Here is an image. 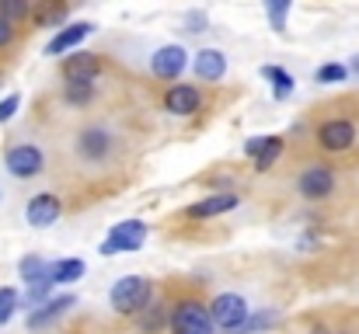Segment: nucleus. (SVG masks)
Listing matches in <instances>:
<instances>
[{
  "mask_svg": "<svg viewBox=\"0 0 359 334\" xmlns=\"http://www.w3.org/2000/svg\"><path fill=\"white\" fill-rule=\"evenodd\" d=\"M283 150H286V139H283V136H269V139H265V146H262V150L255 153V160H251V164H255V171H258V174H265L269 167H276V164H279V157H283Z\"/></svg>",
  "mask_w": 359,
  "mask_h": 334,
  "instance_id": "20",
  "label": "nucleus"
},
{
  "mask_svg": "<svg viewBox=\"0 0 359 334\" xmlns=\"http://www.w3.org/2000/svg\"><path fill=\"white\" fill-rule=\"evenodd\" d=\"M262 77L272 84V91H276V98H279V102H283V98H290V95H293V88H297V81H293L283 67H272V63H265V67H262Z\"/></svg>",
  "mask_w": 359,
  "mask_h": 334,
  "instance_id": "22",
  "label": "nucleus"
},
{
  "mask_svg": "<svg viewBox=\"0 0 359 334\" xmlns=\"http://www.w3.org/2000/svg\"><path fill=\"white\" fill-rule=\"evenodd\" d=\"M32 7H35V0H0V18L18 28L32 18Z\"/></svg>",
  "mask_w": 359,
  "mask_h": 334,
  "instance_id": "24",
  "label": "nucleus"
},
{
  "mask_svg": "<svg viewBox=\"0 0 359 334\" xmlns=\"http://www.w3.org/2000/svg\"><path fill=\"white\" fill-rule=\"evenodd\" d=\"M60 216H63V202H60V195H53V192H39V195H32L28 206H25V220H28V226H35V230L53 226Z\"/></svg>",
  "mask_w": 359,
  "mask_h": 334,
  "instance_id": "13",
  "label": "nucleus"
},
{
  "mask_svg": "<svg viewBox=\"0 0 359 334\" xmlns=\"http://www.w3.org/2000/svg\"><path fill=\"white\" fill-rule=\"evenodd\" d=\"M109 303L122 317H136L154 303V282L147 275H122L109 293Z\"/></svg>",
  "mask_w": 359,
  "mask_h": 334,
  "instance_id": "1",
  "label": "nucleus"
},
{
  "mask_svg": "<svg viewBox=\"0 0 359 334\" xmlns=\"http://www.w3.org/2000/svg\"><path fill=\"white\" fill-rule=\"evenodd\" d=\"M356 139H359V129L353 118H325L314 129V143L325 153H346V150L356 146Z\"/></svg>",
  "mask_w": 359,
  "mask_h": 334,
  "instance_id": "6",
  "label": "nucleus"
},
{
  "mask_svg": "<svg viewBox=\"0 0 359 334\" xmlns=\"http://www.w3.org/2000/svg\"><path fill=\"white\" fill-rule=\"evenodd\" d=\"M84 272H88L84 258H60V261H53L49 279H53V286H70V282H77Z\"/></svg>",
  "mask_w": 359,
  "mask_h": 334,
  "instance_id": "19",
  "label": "nucleus"
},
{
  "mask_svg": "<svg viewBox=\"0 0 359 334\" xmlns=\"http://www.w3.org/2000/svg\"><path fill=\"white\" fill-rule=\"evenodd\" d=\"M95 25L91 21H74L67 28H60L49 42H46V56H67V53H77L84 46V39H91Z\"/></svg>",
  "mask_w": 359,
  "mask_h": 334,
  "instance_id": "14",
  "label": "nucleus"
},
{
  "mask_svg": "<svg viewBox=\"0 0 359 334\" xmlns=\"http://www.w3.org/2000/svg\"><path fill=\"white\" fill-rule=\"evenodd\" d=\"M189 67V53L185 46H161L154 56H150V74L157 81H178Z\"/></svg>",
  "mask_w": 359,
  "mask_h": 334,
  "instance_id": "11",
  "label": "nucleus"
},
{
  "mask_svg": "<svg viewBox=\"0 0 359 334\" xmlns=\"http://www.w3.org/2000/svg\"><path fill=\"white\" fill-rule=\"evenodd\" d=\"M77 307V296L74 293H63V296H49L46 303H39L35 310H28V331H46V328H53L56 321H63L70 310Z\"/></svg>",
  "mask_w": 359,
  "mask_h": 334,
  "instance_id": "9",
  "label": "nucleus"
},
{
  "mask_svg": "<svg viewBox=\"0 0 359 334\" xmlns=\"http://www.w3.org/2000/svg\"><path fill=\"white\" fill-rule=\"evenodd\" d=\"M346 77H349V70H346L342 63H325V67H318V74H314L318 84H342Z\"/></svg>",
  "mask_w": 359,
  "mask_h": 334,
  "instance_id": "28",
  "label": "nucleus"
},
{
  "mask_svg": "<svg viewBox=\"0 0 359 334\" xmlns=\"http://www.w3.org/2000/svg\"><path fill=\"white\" fill-rule=\"evenodd\" d=\"M136 321H140V334H161V328L168 324V310L161 303H150L143 314H136Z\"/></svg>",
  "mask_w": 359,
  "mask_h": 334,
  "instance_id": "25",
  "label": "nucleus"
},
{
  "mask_svg": "<svg viewBox=\"0 0 359 334\" xmlns=\"http://www.w3.org/2000/svg\"><path fill=\"white\" fill-rule=\"evenodd\" d=\"M335 334H353V331H335Z\"/></svg>",
  "mask_w": 359,
  "mask_h": 334,
  "instance_id": "33",
  "label": "nucleus"
},
{
  "mask_svg": "<svg viewBox=\"0 0 359 334\" xmlns=\"http://www.w3.org/2000/svg\"><path fill=\"white\" fill-rule=\"evenodd\" d=\"M356 74H359V63H356Z\"/></svg>",
  "mask_w": 359,
  "mask_h": 334,
  "instance_id": "34",
  "label": "nucleus"
},
{
  "mask_svg": "<svg viewBox=\"0 0 359 334\" xmlns=\"http://www.w3.org/2000/svg\"><path fill=\"white\" fill-rule=\"evenodd\" d=\"M168 331L171 334H213V321L206 314V303L199 300H178L168 314Z\"/></svg>",
  "mask_w": 359,
  "mask_h": 334,
  "instance_id": "5",
  "label": "nucleus"
},
{
  "mask_svg": "<svg viewBox=\"0 0 359 334\" xmlns=\"http://www.w3.org/2000/svg\"><path fill=\"white\" fill-rule=\"evenodd\" d=\"M241 206L238 192H213L206 199H199L196 206H189V220H213V216H224V213H234Z\"/></svg>",
  "mask_w": 359,
  "mask_h": 334,
  "instance_id": "15",
  "label": "nucleus"
},
{
  "mask_svg": "<svg viewBox=\"0 0 359 334\" xmlns=\"http://www.w3.org/2000/svg\"><path fill=\"white\" fill-rule=\"evenodd\" d=\"M203 109V91L196 84H171L164 91V111L175 118H189Z\"/></svg>",
  "mask_w": 359,
  "mask_h": 334,
  "instance_id": "12",
  "label": "nucleus"
},
{
  "mask_svg": "<svg viewBox=\"0 0 359 334\" xmlns=\"http://www.w3.org/2000/svg\"><path fill=\"white\" fill-rule=\"evenodd\" d=\"M74 150H77V157L84 160V164H109L112 160V153H116V132L109 129V125H102V122H95V125H84L77 136H74Z\"/></svg>",
  "mask_w": 359,
  "mask_h": 334,
  "instance_id": "2",
  "label": "nucleus"
},
{
  "mask_svg": "<svg viewBox=\"0 0 359 334\" xmlns=\"http://www.w3.org/2000/svg\"><path fill=\"white\" fill-rule=\"evenodd\" d=\"M102 70H105V63L98 60V53H84V49L67 53L63 56V67H60L63 81H84V84H95L102 77Z\"/></svg>",
  "mask_w": 359,
  "mask_h": 334,
  "instance_id": "10",
  "label": "nucleus"
},
{
  "mask_svg": "<svg viewBox=\"0 0 359 334\" xmlns=\"http://www.w3.org/2000/svg\"><path fill=\"white\" fill-rule=\"evenodd\" d=\"M189 25H192L189 32H206V18L203 14H189Z\"/></svg>",
  "mask_w": 359,
  "mask_h": 334,
  "instance_id": "32",
  "label": "nucleus"
},
{
  "mask_svg": "<svg viewBox=\"0 0 359 334\" xmlns=\"http://www.w3.org/2000/svg\"><path fill=\"white\" fill-rule=\"evenodd\" d=\"M335 185H339V174L332 164L318 160V164H307L300 174H297V195L304 202H325L335 195Z\"/></svg>",
  "mask_w": 359,
  "mask_h": 334,
  "instance_id": "4",
  "label": "nucleus"
},
{
  "mask_svg": "<svg viewBox=\"0 0 359 334\" xmlns=\"http://www.w3.org/2000/svg\"><path fill=\"white\" fill-rule=\"evenodd\" d=\"M14 39H18V28H14V25H7V21L0 18V49H11V46H14Z\"/></svg>",
  "mask_w": 359,
  "mask_h": 334,
  "instance_id": "30",
  "label": "nucleus"
},
{
  "mask_svg": "<svg viewBox=\"0 0 359 334\" xmlns=\"http://www.w3.org/2000/svg\"><path fill=\"white\" fill-rule=\"evenodd\" d=\"M67 18V0H35L32 7V21L35 28H56Z\"/></svg>",
  "mask_w": 359,
  "mask_h": 334,
  "instance_id": "18",
  "label": "nucleus"
},
{
  "mask_svg": "<svg viewBox=\"0 0 359 334\" xmlns=\"http://www.w3.org/2000/svg\"><path fill=\"white\" fill-rule=\"evenodd\" d=\"M95 95H98V84H84V81H67V84H63V102L74 105V109L91 105Z\"/></svg>",
  "mask_w": 359,
  "mask_h": 334,
  "instance_id": "21",
  "label": "nucleus"
},
{
  "mask_svg": "<svg viewBox=\"0 0 359 334\" xmlns=\"http://www.w3.org/2000/svg\"><path fill=\"white\" fill-rule=\"evenodd\" d=\"M4 171L18 181H32L46 171V153L35 143H18L4 153Z\"/></svg>",
  "mask_w": 359,
  "mask_h": 334,
  "instance_id": "7",
  "label": "nucleus"
},
{
  "mask_svg": "<svg viewBox=\"0 0 359 334\" xmlns=\"http://www.w3.org/2000/svg\"><path fill=\"white\" fill-rule=\"evenodd\" d=\"M279 317H283L279 310H258V314H251V317H248V324H244L238 334H262V331H269V328H276V324H279Z\"/></svg>",
  "mask_w": 359,
  "mask_h": 334,
  "instance_id": "27",
  "label": "nucleus"
},
{
  "mask_svg": "<svg viewBox=\"0 0 359 334\" xmlns=\"http://www.w3.org/2000/svg\"><path fill=\"white\" fill-rule=\"evenodd\" d=\"M147 240V223L143 220H122L109 230V237L98 244V254L112 258V254H129V251H140Z\"/></svg>",
  "mask_w": 359,
  "mask_h": 334,
  "instance_id": "8",
  "label": "nucleus"
},
{
  "mask_svg": "<svg viewBox=\"0 0 359 334\" xmlns=\"http://www.w3.org/2000/svg\"><path fill=\"white\" fill-rule=\"evenodd\" d=\"M262 7H265V14H269V25H272V32H286V25H290V11H293V0H262Z\"/></svg>",
  "mask_w": 359,
  "mask_h": 334,
  "instance_id": "23",
  "label": "nucleus"
},
{
  "mask_svg": "<svg viewBox=\"0 0 359 334\" xmlns=\"http://www.w3.org/2000/svg\"><path fill=\"white\" fill-rule=\"evenodd\" d=\"M192 70H196L199 81L217 84V81L227 77V56H224L220 49H199V53L192 56Z\"/></svg>",
  "mask_w": 359,
  "mask_h": 334,
  "instance_id": "16",
  "label": "nucleus"
},
{
  "mask_svg": "<svg viewBox=\"0 0 359 334\" xmlns=\"http://www.w3.org/2000/svg\"><path fill=\"white\" fill-rule=\"evenodd\" d=\"M49 268H53V261H46L42 254H25L18 261V279L25 282V289L28 286H39V282H53L49 279Z\"/></svg>",
  "mask_w": 359,
  "mask_h": 334,
  "instance_id": "17",
  "label": "nucleus"
},
{
  "mask_svg": "<svg viewBox=\"0 0 359 334\" xmlns=\"http://www.w3.org/2000/svg\"><path fill=\"white\" fill-rule=\"evenodd\" d=\"M206 314H210L213 328L238 334L248 324V317H251V307H248V300L241 293H217L213 303H206Z\"/></svg>",
  "mask_w": 359,
  "mask_h": 334,
  "instance_id": "3",
  "label": "nucleus"
},
{
  "mask_svg": "<svg viewBox=\"0 0 359 334\" xmlns=\"http://www.w3.org/2000/svg\"><path fill=\"white\" fill-rule=\"evenodd\" d=\"M18 310H21V293L14 286H0V328H7Z\"/></svg>",
  "mask_w": 359,
  "mask_h": 334,
  "instance_id": "26",
  "label": "nucleus"
},
{
  "mask_svg": "<svg viewBox=\"0 0 359 334\" xmlns=\"http://www.w3.org/2000/svg\"><path fill=\"white\" fill-rule=\"evenodd\" d=\"M18 109H21V95L14 91V95H7V98L0 102V125H4V122H11V118L18 115Z\"/></svg>",
  "mask_w": 359,
  "mask_h": 334,
  "instance_id": "29",
  "label": "nucleus"
},
{
  "mask_svg": "<svg viewBox=\"0 0 359 334\" xmlns=\"http://www.w3.org/2000/svg\"><path fill=\"white\" fill-rule=\"evenodd\" d=\"M265 139H269V136H251V139H248V143H244V153H248V157H251V160H255V153H258V150H262V146H265Z\"/></svg>",
  "mask_w": 359,
  "mask_h": 334,
  "instance_id": "31",
  "label": "nucleus"
}]
</instances>
